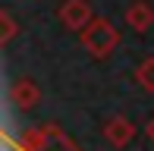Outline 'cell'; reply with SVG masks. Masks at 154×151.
Masks as SVG:
<instances>
[{"label":"cell","instance_id":"cell-8","mask_svg":"<svg viewBox=\"0 0 154 151\" xmlns=\"http://www.w3.org/2000/svg\"><path fill=\"white\" fill-rule=\"evenodd\" d=\"M145 135H148V139L154 142V116H151V120H148V126H145Z\"/></svg>","mask_w":154,"mask_h":151},{"label":"cell","instance_id":"cell-2","mask_svg":"<svg viewBox=\"0 0 154 151\" xmlns=\"http://www.w3.org/2000/svg\"><path fill=\"white\" fill-rule=\"evenodd\" d=\"M57 19L63 29L69 32H82L91 25L94 19V10H91V0H63L60 10H57Z\"/></svg>","mask_w":154,"mask_h":151},{"label":"cell","instance_id":"cell-4","mask_svg":"<svg viewBox=\"0 0 154 151\" xmlns=\"http://www.w3.org/2000/svg\"><path fill=\"white\" fill-rule=\"evenodd\" d=\"M104 139L110 142L113 148H126L132 145V139H135V126H132V120H126V116H107L104 120Z\"/></svg>","mask_w":154,"mask_h":151},{"label":"cell","instance_id":"cell-5","mask_svg":"<svg viewBox=\"0 0 154 151\" xmlns=\"http://www.w3.org/2000/svg\"><path fill=\"white\" fill-rule=\"evenodd\" d=\"M123 16H126V25L142 35V32H148L154 25V6L148 0H132V3L123 10Z\"/></svg>","mask_w":154,"mask_h":151},{"label":"cell","instance_id":"cell-6","mask_svg":"<svg viewBox=\"0 0 154 151\" xmlns=\"http://www.w3.org/2000/svg\"><path fill=\"white\" fill-rule=\"evenodd\" d=\"M132 76H135V82H138L148 94H154V57H145L142 63L135 66V72H132Z\"/></svg>","mask_w":154,"mask_h":151},{"label":"cell","instance_id":"cell-7","mask_svg":"<svg viewBox=\"0 0 154 151\" xmlns=\"http://www.w3.org/2000/svg\"><path fill=\"white\" fill-rule=\"evenodd\" d=\"M19 35V25H16V19L10 16L6 10H0V44H10L13 38Z\"/></svg>","mask_w":154,"mask_h":151},{"label":"cell","instance_id":"cell-1","mask_svg":"<svg viewBox=\"0 0 154 151\" xmlns=\"http://www.w3.org/2000/svg\"><path fill=\"white\" fill-rule=\"evenodd\" d=\"M79 41H82V47H85L94 60H104V57H110V54L116 51V44H120V32H116V25L110 22V19L94 16L91 25L79 32Z\"/></svg>","mask_w":154,"mask_h":151},{"label":"cell","instance_id":"cell-3","mask_svg":"<svg viewBox=\"0 0 154 151\" xmlns=\"http://www.w3.org/2000/svg\"><path fill=\"white\" fill-rule=\"evenodd\" d=\"M10 101L13 107H19V110H32V107H38L41 101V85L35 79H29V76H19V79L10 82Z\"/></svg>","mask_w":154,"mask_h":151}]
</instances>
